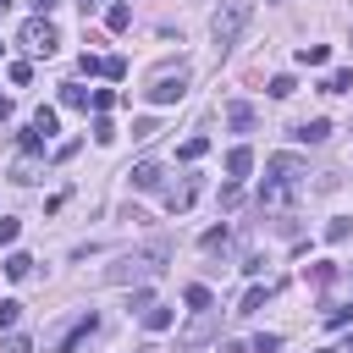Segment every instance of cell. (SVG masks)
<instances>
[{
    "mask_svg": "<svg viewBox=\"0 0 353 353\" xmlns=\"http://www.w3.org/2000/svg\"><path fill=\"white\" fill-rule=\"evenodd\" d=\"M165 259H171V243H149V248L127 254L121 265H110V270H105V281H110V287H127V281H149V276H160V270H165Z\"/></svg>",
    "mask_w": 353,
    "mask_h": 353,
    "instance_id": "1",
    "label": "cell"
},
{
    "mask_svg": "<svg viewBox=\"0 0 353 353\" xmlns=\"http://www.w3.org/2000/svg\"><path fill=\"white\" fill-rule=\"evenodd\" d=\"M248 11H254V0H221V11L210 17V39H215V50H221V55L237 44V33H243Z\"/></svg>",
    "mask_w": 353,
    "mask_h": 353,
    "instance_id": "2",
    "label": "cell"
},
{
    "mask_svg": "<svg viewBox=\"0 0 353 353\" xmlns=\"http://www.w3.org/2000/svg\"><path fill=\"white\" fill-rule=\"evenodd\" d=\"M182 94H188V66H182V61H176V66H160V72L149 77V88H143L149 105H176Z\"/></svg>",
    "mask_w": 353,
    "mask_h": 353,
    "instance_id": "3",
    "label": "cell"
},
{
    "mask_svg": "<svg viewBox=\"0 0 353 353\" xmlns=\"http://www.w3.org/2000/svg\"><path fill=\"white\" fill-rule=\"evenodd\" d=\"M17 44H22L28 55H55V22H50V17H28L22 33H17Z\"/></svg>",
    "mask_w": 353,
    "mask_h": 353,
    "instance_id": "4",
    "label": "cell"
},
{
    "mask_svg": "<svg viewBox=\"0 0 353 353\" xmlns=\"http://www.w3.org/2000/svg\"><path fill=\"white\" fill-rule=\"evenodd\" d=\"M292 188H298V182L265 176V188H259V210H287V204H292Z\"/></svg>",
    "mask_w": 353,
    "mask_h": 353,
    "instance_id": "5",
    "label": "cell"
},
{
    "mask_svg": "<svg viewBox=\"0 0 353 353\" xmlns=\"http://www.w3.org/2000/svg\"><path fill=\"white\" fill-rule=\"evenodd\" d=\"M265 171H270V176H281V182H298V176H309V165H303L298 154H270V160H265Z\"/></svg>",
    "mask_w": 353,
    "mask_h": 353,
    "instance_id": "6",
    "label": "cell"
},
{
    "mask_svg": "<svg viewBox=\"0 0 353 353\" xmlns=\"http://www.w3.org/2000/svg\"><path fill=\"white\" fill-rule=\"evenodd\" d=\"M127 176H132V188H138V193H160V182H165V171H160L154 160H138Z\"/></svg>",
    "mask_w": 353,
    "mask_h": 353,
    "instance_id": "7",
    "label": "cell"
},
{
    "mask_svg": "<svg viewBox=\"0 0 353 353\" xmlns=\"http://www.w3.org/2000/svg\"><path fill=\"white\" fill-rule=\"evenodd\" d=\"M94 331H99V320H94V314H83V320H77V325H72V331H66V336L55 342V353H77V347H83V342H88Z\"/></svg>",
    "mask_w": 353,
    "mask_h": 353,
    "instance_id": "8",
    "label": "cell"
},
{
    "mask_svg": "<svg viewBox=\"0 0 353 353\" xmlns=\"http://www.w3.org/2000/svg\"><path fill=\"white\" fill-rule=\"evenodd\" d=\"M248 171H254V149H248V143H237V149H226V176H232V182H243Z\"/></svg>",
    "mask_w": 353,
    "mask_h": 353,
    "instance_id": "9",
    "label": "cell"
},
{
    "mask_svg": "<svg viewBox=\"0 0 353 353\" xmlns=\"http://www.w3.org/2000/svg\"><path fill=\"white\" fill-rule=\"evenodd\" d=\"M292 138H298V143H325V138H331V121H325V116L298 121V127H292Z\"/></svg>",
    "mask_w": 353,
    "mask_h": 353,
    "instance_id": "10",
    "label": "cell"
},
{
    "mask_svg": "<svg viewBox=\"0 0 353 353\" xmlns=\"http://www.w3.org/2000/svg\"><path fill=\"white\" fill-rule=\"evenodd\" d=\"M193 193H199V182H193V176H188V182H176V188H165V210H171V215H182V210L193 204Z\"/></svg>",
    "mask_w": 353,
    "mask_h": 353,
    "instance_id": "11",
    "label": "cell"
},
{
    "mask_svg": "<svg viewBox=\"0 0 353 353\" xmlns=\"http://www.w3.org/2000/svg\"><path fill=\"white\" fill-rule=\"evenodd\" d=\"M226 127H232V132H254V105H243V99L226 105Z\"/></svg>",
    "mask_w": 353,
    "mask_h": 353,
    "instance_id": "12",
    "label": "cell"
},
{
    "mask_svg": "<svg viewBox=\"0 0 353 353\" xmlns=\"http://www.w3.org/2000/svg\"><path fill=\"white\" fill-rule=\"evenodd\" d=\"M171 320H176V309H165V303L143 309V331H171Z\"/></svg>",
    "mask_w": 353,
    "mask_h": 353,
    "instance_id": "13",
    "label": "cell"
},
{
    "mask_svg": "<svg viewBox=\"0 0 353 353\" xmlns=\"http://www.w3.org/2000/svg\"><path fill=\"white\" fill-rule=\"evenodd\" d=\"M204 154H210V138H204V132L182 138V149H176V160H188V165H193V160H204Z\"/></svg>",
    "mask_w": 353,
    "mask_h": 353,
    "instance_id": "14",
    "label": "cell"
},
{
    "mask_svg": "<svg viewBox=\"0 0 353 353\" xmlns=\"http://www.w3.org/2000/svg\"><path fill=\"white\" fill-rule=\"evenodd\" d=\"M347 88H353V66H336V72L325 77V88H320V94H347Z\"/></svg>",
    "mask_w": 353,
    "mask_h": 353,
    "instance_id": "15",
    "label": "cell"
},
{
    "mask_svg": "<svg viewBox=\"0 0 353 353\" xmlns=\"http://www.w3.org/2000/svg\"><path fill=\"white\" fill-rule=\"evenodd\" d=\"M127 22H132V6H121V0H116V6L105 11V28H110V33H121Z\"/></svg>",
    "mask_w": 353,
    "mask_h": 353,
    "instance_id": "16",
    "label": "cell"
},
{
    "mask_svg": "<svg viewBox=\"0 0 353 353\" xmlns=\"http://www.w3.org/2000/svg\"><path fill=\"white\" fill-rule=\"evenodd\" d=\"M61 105H72V110H88V88H77V83H61Z\"/></svg>",
    "mask_w": 353,
    "mask_h": 353,
    "instance_id": "17",
    "label": "cell"
},
{
    "mask_svg": "<svg viewBox=\"0 0 353 353\" xmlns=\"http://www.w3.org/2000/svg\"><path fill=\"white\" fill-rule=\"evenodd\" d=\"M28 270H33V259H28L22 248H17V254H6V276H11V281H22Z\"/></svg>",
    "mask_w": 353,
    "mask_h": 353,
    "instance_id": "18",
    "label": "cell"
},
{
    "mask_svg": "<svg viewBox=\"0 0 353 353\" xmlns=\"http://www.w3.org/2000/svg\"><path fill=\"white\" fill-rule=\"evenodd\" d=\"M33 127H39L44 138H55V127H61V121H55V110H50V105H39V110H33Z\"/></svg>",
    "mask_w": 353,
    "mask_h": 353,
    "instance_id": "19",
    "label": "cell"
},
{
    "mask_svg": "<svg viewBox=\"0 0 353 353\" xmlns=\"http://www.w3.org/2000/svg\"><path fill=\"white\" fill-rule=\"evenodd\" d=\"M33 176H39V165H33V154H22V160L11 165V182H22V188H28Z\"/></svg>",
    "mask_w": 353,
    "mask_h": 353,
    "instance_id": "20",
    "label": "cell"
},
{
    "mask_svg": "<svg viewBox=\"0 0 353 353\" xmlns=\"http://www.w3.org/2000/svg\"><path fill=\"white\" fill-rule=\"evenodd\" d=\"M182 303H188V309H210L215 298H210V287H199V281H193V287L182 292Z\"/></svg>",
    "mask_w": 353,
    "mask_h": 353,
    "instance_id": "21",
    "label": "cell"
},
{
    "mask_svg": "<svg viewBox=\"0 0 353 353\" xmlns=\"http://www.w3.org/2000/svg\"><path fill=\"white\" fill-rule=\"evenodd\" d=\"M17 320H22V303L17 298H0V331H11Z\"/></svg>",
    "mask_w": 353,
    "mask_h": 353,
    "instance_id": "22",
    "label": "cell"
},
{
    "mask_svg": "<svg viewBox=\"0 0 353 353\" xmlns=\"http://www.w3.org/2000/svg\"><path fill=\"white\" fill-rule=\"evenodd\" d=\"M298 66H325V44H303L298 50Z\"/></svg>",
    "mask_w": 353,
    "mask_h": 353,
    "instance_id": "23",
    "label": "cell"
},
{
    "mask_svg": "<svg viewBox=\"0 0 353 353\" xmlns=\"http://www.w3.org/2000/svg\"><path fill=\"white\" fill-rule=\"evenodd\" d=\"M292 94H298V83H292L287 72H281V77H270V99H292Z\"/></svg>",
    "mask_w": 353,
    "mask_h": 353,
    "instance_id": "24",
    "label": "cell"
},
{
    "mask_svg": "<svg viewBox=\"0 0 353 353\" xmlns=\"http://www.w3.org/2000/svg\"><path fill=\"white\" fill-rule=\"evenodd\" d=\"M347 232H353V221H347V215H336V221L325 226V243H347Z\"/></svg>",
    "mask_w": 353,
    "mask_h": 353,
    "instance_id": "25",
    "label": "cell"
},
{
    "mask_svg": "<svg viewBox=\"0 0 353 353\" xmlns=\"http://www.w3.org/2000/svg\"><path fill=\"white\" fill-rule=\"evenodd\" d=\"M265 298H270V287H248V298H243V309H232V314H254V309H259Z\"/></svg>",
    "mask_w": 353,
    "mask_h": 353,
    "instance_id": "26",
    "label": "cell"
},
{
    "mask_svg": "<svg viewBox=\"0 0 353 353\" xmlns=\"http://www.w3.org/2000/svg\"><path fill=\"white\" fill-rule=\"evenodd\" d=\"M88 105H94V110H99V116H105V110H110V105H116V88H94V94H88Z\"/></svg>",
    "mask_w": 353,
    "mask_h": 353,
    "instance_id": "27",
    "label": "cell"
},
{
    "mask_svg": "<svg viewBox=\"0 0 353 353\" xmlns=\"http://www.w3.org/2000/svg\"><path fill=\"white\" fill-rule=\"evenodd\" d=\"M17 232H22V221H11V215H0V248H11V243H17Z\"/></svg>",
    "mask_w": 353,
    "mask_h": 353,
    "instance_id": "28",
    "label": "cell"
},
{
    "mask_svg": "<svg viewBox=\"0 0 353 353\" xmlns=\"http://www.w3.org/2000/svg\"><path fill=\"white\" fill-rule=\"evenodd\" d=\"M77 72H83V77H105V61H99V55H83Z\"/></svg>",
    "mask_w": 353,
    "mask_h": 353,
    "instance_id": "29",
    "label": "cell"
},
{
    "mask_svg": "<svg viewBox=\"0 0 353 353\" xmlns=\"http://www.w3.org/2000/svg\"><path fill=\"white\" fill-rule=\"evenodd\" d=\"M6 77H11V83H28V77H33V66H28V61H11V66H6Z\"/></svg>",
    "mask_w": 353,
    "mask_h": 353,
    "instance_id": "30",
    "label": "cell"
},
{
    "mask_svg": "<svg viewBox=\"0 0 353 353\" xmlns=\"http://www.w3.org/2000/svg\"><path fill=\"white\" fill-rule=\"evenodd\" d=\"M94 143H116V127H110V121H105V116H99V121H94Z\"/></svg>",
    "mask_w": 353,
    "mask_h": 353,
    "instance_id": "31",
    "label": "cell"
},
{
    "mask_svg": "<svg viewBox=\"0 0 353 353\" xmlns=\"http://www.w3.org/2000/svg\"><path fill=\"white\" fill-rule=\"evenodd\" d=\"M276 347H281V336H276V331H265V336H254V353H276Z\"/></svg>",
    "mask_w": 353,
    "mask_h": 353,
    "instance_id": "32",
    "label": "cell"
},
{
    "mask_svg": "<svg viewBox=\"0 0 353 353\" xmlns=\"http://www.w3.org/2000/svg\"><path fill=\"white\" fill-rule=\"evenodd\" d=\"M237 199H243V182H226V188H221V204H226V210H232V204H237Z\"/></svg>",
    "mask_w": 353,
    "mask_h": 353,
    "instance_id": "33",
    "label": "cell"
},
{
    "mask_svg": "<svg viewBox=\"0 0 353 353\" xmlns=\"http://www.w3.org/2000/svg\"><path fill=\"white\" fill-rule=\"evenodd\" d=\"M215 353H243V342H221V347H215Z\"/></svg>",
    "mask_w": 353,
    "mask_h": 353,
    "instance_id": "34",
    "label": "cell"
},
{
    "mask_svg": "<svg viewBox=\"0 0 353 353\" xmlns=\"http://www.w3.org/2000/svg\"><path fill=\"white\" fill-rule=\"evenodd\" d=\"M0 121H11V99H0Z\"/></svg>",
    "mask_w": 353,
    "mask_h": 353,
    "instance_id": "35",
    "label": "cell"
},
{
    "mask_svg": "<svg viewBox=\"0 0 353 353\" xmlns=\"http://www.w3.org/2000/svg\"><path fill=\"white\" fill-rule=\"evenodd\" d=\"M6 6H11V0H0V11H6Z\"/></svg>",
    "mask_w": 353,
    "mask_h": 353,
    "instance_id": "36",
    "label": "cell"
},
{
    "mask_svg": "<svg viewBox=\"0 0 353 353\" xmlns=\"http://www.w3.org/2000/svg\"><path fill=\"white\" fill-rule=\"evenodd\" d=\"M0 55H6V44H0Z\"/></svg>",
    "mask_w": 353,
    "mask_h": 353,
    "instance_id": "37",
    "label": "cell"
}]
</instances>
